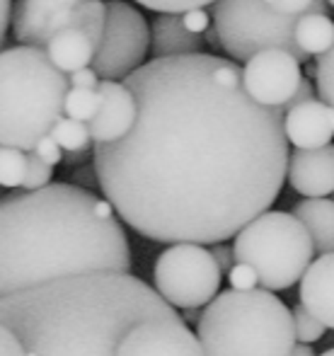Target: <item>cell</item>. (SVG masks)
<instances>
[{"mask_svg": "<svg viewBox=\"0 0 334 356\" xmlns=\"http://www.w3.org/2000/svg\"><path fill=\"white\" fill-rule=\"evenodd\" d=\"M122 83L136 102L133 127L92 145L114 216L156 243L216 245L272 209L291 155L283 112L247 97L237 63L153 58Z\"/></svg>", "mask_w": 334, "mask_h": 356, "instance_id": "obj_1", "label": "cell"}, {"mask_svg": "<svg viewBox=\"0 0 334 356\" xmlns=\"http://www.w3.org/2000/svg\"><path fill=\"white\" fill-rule=\"evenodd\" d=\"M131 274V248L94 192L51 182L0 199V298L83 274Z\"/></svg>", "mask_w": 334, "mask_h": 356, "instance_id": "obj_2", "label": "cell"}, {"mask_svg": "<svg viewBox=\"0 0 334 356\" xmlns=\"http://www.w3.org/2000/svg\"><path fill=\"white\" fill-rule=\"evenodd\" d=\"M160 303L131 274H83L0 298V323L27 356H117L126 330Z\"/></svg>", "mask_w": 334, "mask_h": 356, "instance_id": "obj_3", "label": "cell"}, {"mask_svg": "<svg viewBox=\"0 0 334 356\" xmlns=\"http://www.w3.org/2000/svg\"><path fill=\"white\" fill-rule=\"evenodd\" d=\"M66 92V73L44 49H0V145L29 153L63 117Z\"/></svg>", "mask_w": 334, "mask_h": 356, "instance_id": "obj_4", "label": "cell"}, {"mask_svg": "<svg viewBox=\"0 0 334 356\" xmlns=\"http://www.w3.org/2000/svg\"><path fill=\"white\" fill-rule=\"evenodd\" d=\"M201 356H288L296 344L291 310L264 289L223 291L197 323Z\"/></svg>", "mask_w": 334, "mask_h": 356, "instance_id": "obj_5", "label": "cell"}, {"mask_svg": "<svg viewBox=\"0 0 334 356\" xmlns=\"http://www.w3.org/2000/svg\"><path fill=\"white\" fill-rule=\"evenodd\" d=\"M306 228L286 211H264L235 233L233 257L247 264L264 291H286L301 282L312 262Z\"/></svg>", "mask_w": 334, "mask_h": 356, "instance_id": "obj_6", "label": "cell"}, {"mask_svg": "<svg viewBox=\"0 0 334 356\" xmlns=\"http://www.w3.org/2000/svg\"><path fill=\"white\" fill-rule=\"evenodd\" d=\"M208 15L218 47L233 63H247L267 49H281L298 63H310L293 42L296 15H281L262 0H216Z\"/></svg>", "mask_w": 334, "mask_h": 356, "instance_id": "obj_7", "label": "cell"}, {"mask_svg": "<svg viewBox=\"0 0 334 356\" xmlns=\"http://www.w3.org/2000/svg\"><path fill=\"white\" fill-rule=\"evenodd\" d=\"M10 32L17 47L44 49L61 32H83L99 44L104 29L102 0H12Z\"/></svg>", "mask_w": 334, "mask_h": 356, "instance_id": "obj_8", "label": "cell"}, {"mask_svg": "<svg viewBox=\"0 0 334 356\" xmlns=\"http://www.w3.org/2000/svg\"><path fill=\"white\" fill-rule=\"evenodd\" d=\"M156 293L172 310H199L221 291L223 274L203 245H169L153 267Z\"/></svg>", "mask_w": 334, "mask_h": 356, "instance_id": "obj_9", "label": "cell"}, {"mask_svg": "<svg viewBox=\"0 0 334 356\" xmlns=\"http://www.w3.org/2000/svg\"><path fill=\"white\" fill-rule=\"evenodd\" d=\"M151 51V27L126 0L104 3V29L90 68L99 80L122 83L146 63Z\"/></svg>", "mask_w": 334, "mask_h": 356, "instance_id": "obj_10", "label": "cell"}, {"mask_svg": "<svg viewBox=\"0 0 334 356\" xmlns=\"http://www.w3.org/2000/svg\"><path fill=\"white\" fill-rule=\"evenodd\" d=\"M303 80L301 63L281 49H267L242 66V88L252 102L283 109Z\"/></svg>", "mask_w": 334, "mask_h": 356, "instance_id": "obj_11", "label": "cell"}, {"mask_svg": "<svg viewBox=\"0 0 334 356\" xmlns=\"http://www.w3.org/2000/svg\"><path fill=\"white\" fill-rule=\"evenodd\" d=\"M99 107L92 122L87 124V131L92 143H114L122 136H126L128 129L136 119V102L133 95L126 90L124 83L114 80H99L97 83Z\"/></svg>", "mask_w": 334, "mask_h": 356, "instance_id": "obj_12", "label": "cell"}, {"mask_svg": "<svg viewBox=\"0 0 334 356\" xmlns=\"http://www.w3.org/2000/svg\"><path fill=\"white\" fill-rule=\"evenodd\" d=\"M334 134V114L332 107L320 99L293 104L283 109V136L286 143H293L298 150L325 148Z\"/></svg>", "mask_w": 334, "mask_h": 356, "instance_id": "obj_13", "label": "cell"}, {"mask_svg": "<svg viewBox=\"0 0 334 356\" xmlns=\"http://www.w3.org/2000/svg\"><path fill=\"white\" fill-rule=\"evenodd\" d=\"M286 177L306 199H327L334 192V148L293 150L288 155Z\"/></svg>", "mask_w": 334, "mask_h": 356, "instance_id": "obj_14", "label": "cell"}, {"mask_svg": "<svg viewBox=\"0 0 334 356\" xmlns=\"http://www.w3.org/2000/svg\"><path fill=\"white\" fill-rule=\"evenodd\" d=\"M151 27V51L153 58H177L194 56L206 51L203 34H197L184 24L182 15H156Z\"/></svg>", "mask_w": 334, "mask_h": 356, "instance_id": "obj_15", "label": "cell"}, {"mask_svg": "<svg viewBox=\"0 0 334 356\" xmlns=\"http://www.w3.org/2000/svg\"><path fill=\"white\" fill-rule=\"evenodd\" d=\"M332 277H334V254L315 257L301 277V305L317 318L327 330L334 325L332 303Z\"/></svg>", "mask_w": 334, "mask_h": 356, "instance_id": "obj_16", "label": "cell"}, {"mask_svg": "<svg viewBox=\"0 0 334 356\" xmlns=\"http://www.w3.org/2000/svg\"><path fill=\"white\" fill-rule=\"evenodd\" d=\"M293 218L306 228L317 254L334 250V204L332 199H303L293 207Z\"/></svg>", "mask_w": 334, "mask_h": 356, "instance_id": "obj_17", "label": "cell"}, {"mask_svg": "<svg viewBox=\"0 0 334 356\" xmlns=\"http://www.w3.org/2000/svg\"><path fill=\"white\" fill-rule=\"evenodd\" d=\"M44 54L61 73H76L92 63L94 47L83 32H61L44 47Z\"/></svg>", "mask_w": 334, "mask_h": 356, "instance_id": "obj_18", "label": "cell"}, {"mask_svg": "<svg viewBox=\"0 0 334 356\" xmlns=\"http://www.w3.org/2000/svg\"><path fill=\"white\" fill-rule=\"evenodd\" d=\"M293 42L308 58L330 51L334 47V24L330 15L308 13L298 17L296 27H293Z\"/></svg>", "mask_w": 334, "mask_h": 356, "instance_id": "obj_19", "label": "cell"}, {"mask_svg": "<svg viewBox=\"0 0 334 356\" xmlns=\"http://www.w3.org/2000/svg\"><path fill=\"white\" fill-rule=\"evenodd\" d=\"M51 141L63 150V153H87L92 150V138H90L87 124L73 122V119L61 117L49 131Z\"/></svg>", "mask_w": 334, "mask_h": 356, "instance_id": "obj_20", "label": "cell"}, {"mask_svg": "<svg viewBox=\"0 0 334 356\" xmlns=\"http://www.w3.org/2000/svg\"><path fill=\"white\" fill-rule=\"evenodd\" d=\"M97 107H99V97L92 90L68 88L66 97H63V117L73 119V122L90 124L94 114H97Z\"/></svg>", "mask_w": 334, "mask_h": 356, "instance_id": "obj_21", "label": "cell"}, {"mask_svg": "<svg viewBox=\"0 0 334 356\" xmlns=\"http://www.w3.org/2000/svg\"><path fill=\"white\" fill-rule=\"evenodd\" d=\"M24 170H27V153L17 148L0 145V187L17 189L22 187Z\"/></svg>", "mask_w": 334, "mask_h": 356, "instance_id": "obj_22", "label": "cell"}, {"mask_svg": "<svg viewBox=\"0 0 334 356\" xmlns=\"http://www.w3.org/2000/svg\"><path fill=\"white\" fill-rule=\"evenodd\" d=\"M291 323H293V337L298 344H315L327 334V327L317 318H312L301 303L291 310Z\"/></svg>", "mask_w": 334, "mask_h": 356, "instance_id": "obj_23", "label": "cell"}, {"mask_svg": "<svg viewBox=\"0 0 334 356\" xmlns=\"http://www.w3.org/2000/svg\"><path fill=\"white\" fill-rule=\"evenodd\" d=\"M332 68H334V49L315 56V66H312V78H315V95L320 102L330 104L334 102V88H332Z\"/></svg>", "mask_w": 334, "mask_h": 356, "instance_id": "obj_24", "label": "cell"}, {"mask_svg": "<svg viewBox=\"0 0 334 356\" xmlns=\"http://www.w3.org/2000/svg\"><path fill=\"white\" fill-rule=\"evenodd\" d=\"M136 3L158 15H182L189 10H206L216 0H136Z\"/></svg>", "mask_w": 334, "mask_h": 356, "instance_id": "obj_25", "label": "cell"}, {"mask_svg": "<svg viewBox=\"0 0 334 356\" xmlns=\"http://www.w3.org/2000/svg\"><path fill=\"white\" fill-rule=\"evenodd\" d=\"M51 177H53V168L42 163L34 153H27V170H24L22 192H37V189L51 184Z\"/></svg>", "mask_w": 334, "mask_h": 356, "instance_id": "obj_26", "label": "cell"}, {"mask_svg": "<svg viewBox=\"0 0 334 356\" xmlns=\"http://www.w3.org/2000/svg\"><path fill=\"white\" fill-rule=\"evenodd\" d=\"M272 10H276V13L281 15H296V17H301V15H308V13H320V15H327V3L325 0H276V3L272 5Z\"/></svg>", "mask_w": 334, "mask_h": 356, "instance_id": "obj_27", "label": "cell"}, {"mask_svg": "<svg viewBox=\"0 0 334 356\" xmlns=\"http://www.w3.org/2000/svg\"><path fill=\"white\" fill-rule=\"evenodd\" d=\"M228 282H231L233 291H252L257 289V277L247 264L235 262L228 272Z\"/></svg>", "mask_w": 334, "mask_h": 356, "instance_id": "obj_28", "label": "cell"}, {"mask_svg": "<svg viewBox=\"0 0 334 356\" xmlns=\"http://www.w3.org/2000/svg\"><path fill=\"white\" fill-rule=\"evenodd\" d=\"M29 153H34L42 163H47L49 168H53V165H58L63 160V150L51 141V136H44L42 141H37V145H34Z\"/></svg>", "mask_w": 334, "mask_h": 356, "instance_id": "obj_29", "label": "cell"}, {"mask_svg": "<svg viewBox=\"0 0 334 356\" xmlns=\"http://www.w3.org/2000/svg\"><path fill=\"white\" fill-rule=\"evenodd\" d=\"M68 78V88H76V90H97V83H99V78L94 75L92 68H81V71H76V73H71V75H66Z\"/></svg>", "mask_w": 334, "mask_h": 356, "instance_id": "obj_30", "label": "cell"}, {"mask_svg": "<svg viewBox=\"0 0 334 356\" xmlns=\"http://www.w3.org/2000/svg\"><path fill=\"white\" fill-rule=\"evenodd\" d=\"M208 252H211L213 262H216V267H218V272H221V274H228L233 264H235V257H233V248H231V245L216 243L211 250H208Z\"/></svg>", "mask_w": 334, "mask_h": 356, "instance_id": "obj_31", "label": "cell"}, {"mask_svg": "<svg viewBox=\"0 0 334 356\" xmlns=\"http://www.w3.org/2000/svg\"><path fill=\"white\" fill-rule=\"evenodd\" d=\"M0 356H27L19 339L3 323H0Z\"/></svg>", "mask_w": 334, "mask_h": 356, "instance_id": "obj_32", "label": "cell"}, {"mask_svg": "<svg viewBox=\"0 0 334 356\" xmlns=\"http://www.w3.org/2000/svg\"><path fill=\"white\" fill-rule=\"evenodd\" d=\"M310 99H317V95H315V88H312V83L308 78H303L301 80V85H298V90L293 92V97L288 99V104L283 109H288V107H293V104H303V102H310ZM281 109V112H283Z\"/></svg>", "mask_w": 334, "mask_h": 356, "instance_id": "obj_33", "label": "cell"}, {"mask_svg": "<svg viewBox=\"0 0 334 356\" xmlns=\"http://www.w3.org/2000/svg\"><path fill=\"white\" fill-rule=\"evenodd\" d=\"M73 177L78 179L76 187H81V189H87V192H92V189L97 187V175H94L92 165H83L81 170H76V175H73Z\"/></svg>", "mask_w": 334, "mask_h": 356, "instance_id": "obj_34", "label": "cell"}, {"mask_svg": "<svg viewBox=\"0 0 334 356\" xmlns=\"http://www.w3.org/2000/svg\"><path fill=\"white\" fill-rule=\"evenodd\" d=\"M10 5H12V0H0V47H3L5 37H8V27H10Z\"/></svg>", "mask_w": 334, "mask_h": 356, "instance_id": "obj_35", "label": "cell"}, {"mask_svg": "<svg viewBox=\"0 0 334 356\" xmlns=\"http://www.w3.org/2000/svg\"><path fill=\"white\" fill-rule=\"evenodd\" d=\"M288 356H315V352H312L310 344H293V349Z\"/></svg>", "mask_w": 334, "mask_h": 356, "instance_id": "obj_36", "label": "cell"}, {"mask_svg": "<svg viewBox=\"0 0 334 356\" xmlns=\"http://www.w3.org/2000/svg\"><path fill=\"white\" fill-rule=\"evenodd\" d=\"M315 356H334V352H332V349H325L322 354H315Z\"/></svg>", "mask_w": 334, "mask_h": 356, "instance_id": "obj_37", "label": "cell"}, {"mask_svg": "<svg viewBox=\"0 0 334 356\" xmlns=\"http://www.w3.org/2000/svg\"><path fill=\"white\" fill-rule=\"evenodd\" d=\"M325 3H327V8H330V5L334 3V0H325Z\"/></svg>", "mask_w": 334, "mask_h": 356, "instance_id": "obj_38", "label": "cell"}]
</instances>
